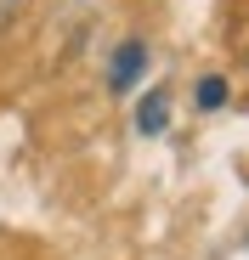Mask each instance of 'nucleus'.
I'll list each match as a JSON object with an SVG mask.
<instances>
[{
    "instance_id": "f03ea898",
    "label": "nucleus",
    "mask_w": 249,
    "mask_h": 260,
    "mask_svg": "<svg viewBox=\"0 0 249 260\" xmlns=\"http://www.w3.org/2000/svg\"><path fill=\"white\" fill-rule=\"evenodd\" d=\"M164 124H170V96H164V91H153V96L136 108V130H142V136H159Z\"/></svg>"
},
{
    "instance_id": "f257e3e1",
    "label": "nucleus",
    "mask_w": 249,
    "mask_h": 260,
    "mask_svg": "<svg viewBox=\"0 0 249 260\" xmlns=\"http://www.w3.org/2000/svg\"><path fill=\"white\" fill-rule=\"evenodd\" d=\"M142 68H147V46L142 40H124V46L113 51V62H108V85L113 91H131V85L142 79Z\"/></svg>"
},
{
    "instance_id": "7ed1b4c3",
    "label": "nucleus",
    "mask_w": 249,
    "mask_h": 260,
    "mask_svg": "<svg viewBox=\"0 0 249 260\" xmlns=\"http://www.w3.org/2000/svg\"><path fill=\"white\" fill-rule=\"evenodd\" d=\"M221 102H227V79H215V74H210V79L198 85V108H221Z\"/></svg>"
},
{
    "instance_id": "20e7f679",
    "label": "nucleus",
    "mask_w": 249,
    "mask_h": 260,
    "mask_svg": "<svg viewBox=\"0 0 249 260\" xmlns=\"http://www.w3.org/2000/svg\"><path fill=\"white\" fill-rule=\"evenodd\" d=\"M17 23V0H0V28H12Z\"/></svg>"
}]
</instances>
